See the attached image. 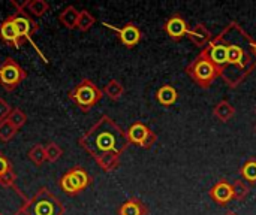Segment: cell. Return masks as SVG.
Returning a JSON list of instances; mask_svg holds the SVG:
<instances>
[{"mask_svg":"<svg viewBox=\"0 0 256 215\" xmlns=\"http://www.w3.org/2000/svg\"><path fill=\"white\" fill-rule=\"evenodd\" d=\"M24 211L27 215H63L64 213L62 202L45 189L33 196Z\"/></svg>","mask_w":256,"mask_h":215,"instance_id":"obj_5","label":"cell"},{"mask_svg":"<svg viewBox=\"0 0 256 215\" xmlns=\"http://www.w3.org/2000/svg\"><path fill=\"white\" fill-rule=\"evenodd\" d=\"M28 159H30V162H32L33 165H36V166L44 165V163L46 162L45 147H44V145H40V144H38V145L32 147V148H30V151H28Z\"/></svg>","mask_w":256,"mask_h":215,"instance_id":"obj_26","label":"cell"},{"mask_svg":"<svg viewBox=\"0 0 256 215\" xmlns=\"http://www.w3.org/2000/svg\"><path fill=\"white\" fill-rule=\"evenodd\" d=\"M148 210L138 198H130L118 208V215H147Z\"/></svg>","mask_w":256,"mask_h":215,"instance_id":"obj_16","label":"cell"},{"mask_svg":"<svg viewBox=\"0 0 256 215\" xmlns=\"http://www.w3.org/2000/svg\"><path fill=\"white\" fill-rule=\"evenodd\" d=\"M184 72L190 76V79L201 88H208L219 76V69L208 60L204 52H200L184 69Z\"/></svg>","mask_w":256,"mask_h":215,"instance_id":"obj_3","label":"cell"},{"mask_svg":"<svg viewBox=\"0 0 256 215\" xmlns=\"http://www.w3.org/2000/svg\"><path fill=\"white\" fill-rule=\"evenodd\" d=\"M0 215H3V214H2V213H0Z\"/></svg>","mask_w":256,"mask_h":215,"instance_id":"obj_35","label":"cell"},{"mask_svg":"<svg viewBox=\"0 0 256 215\" xmlns=\"http://www.w3.org/2000/svg\"><path fill=\"white\" fill-rule=\"evenodd\" d=\"M225 215H238V214H237V213H232V211H228Z\"/></svg>","mask_w":256,"mask_h":215,"instance_id":"obj_33","label":"cell"},{"mask_svg":"<svg viewBox=\"0 0 256 215\" xmlns=\"http://www.w3.org/2000/svg\"><path fill=\"white\" fill-rule=\"evenodd\" d=\"M201 52H204L207 57H208V60L219 69V72L222 73V70H224V67L226 66V48H225V45L214 36V39L201 51Z\"/></svg>","mask_w":256,"mask_h":215,"instance_id":"obj_10","label":"cell"},{"mask_svg":"<svg viewBox=\"0 0 256 215\" xmlns=\"http://www.w3.org/2000/svg\"><path fill=\"white\" fill-rule=\"evenodd\" d=\"M45 156H46V162H57L62 156H63V150L58 144L56 142H50L46 147H45Z\"/></svg>","mask_w":256,"mask_h":215,"instance_id":"obj_28","label":"cell"},{"mask_svg":"<svg viewBox=\"0 0 256 215\" xmlns=\"http://www.w3.org/2000/svg\"><path fill=\"white\" fill-rule=\"evenodd\" d=\"M78 15L80 10L75 6H66L60 13H58V21L62 22V25H64L66 28H76V21H78Z\"/></svg>","mask_w":256,"mask_h":215,"instance_id":"obj_20","label":"cell"},{"mask_svg":"<svg viewBox=\"0 0 256 215\" xmlns=\"http://www.w3.org/2000/svg\"><path fill=\"white\" fill-rule=\"evenodd\" d=\"M216 37L226 48V66L220 78L230 88H238L256 69L255 40L237 21H231Z\"/></svg>","mask_w":256,"mask_h":215,"instance_id":"obj_1","label":"cell"},{"mask_svg":"<svg viewBox=\"0 0 256 215\" xmlns=\"http://www.w3.org/2000/svg\"><path fill=\"white\" fill-rule=\"evenodd\" d=\"M102 97L104 91L90 79H82L74 90L69 91V99L74 100L82 112H88Z\"/></svg>","mask_w":256,"mask_h":215,"instance_id":"obj_4","label":"cell"},{"mask_svg":"<svg viewBox=\"0 0 256 215\" xmlns=\"http://www.w3.org/2000/svg\"><path fill=\"white\" fill-rule=\"evenodd\" d=\"M96 163H98V166L104 172H112L120 165V156L116 154V153H108V154H104V156L98 157L96 159Z\"/></svg>","mask_w":256,"mask_h":215,"instance_id":"obj_21","label":"cell"},{"mask_svg":"<svg viewBox=\"0 0 256 215\" xmlns=\"http://www.w3.org/2000/svg\"><path fill=\"white\" fill-rule=\"evenodd\" d=\"M156 97H158V102L160 105H164V106H172L177 102V99H178V93H177V90L172 85H168L166 84V85H162L158 90Z\"/></svg>","mask_w":256,"mask_h":215,"instance_id":"obj_19","label":"cell"},{"mask_svg":"<svg viewBox=\"0 0 256 215\" xmlns=\"http://www.w3.org/2000/svg\"><path fill=\"white\" fill-rule=\"evenodd\" d=\"M240 175L243 178V181L254 184L256 183V159L248 160L242 168H240Z\"/></svg>","mask_w":256,"mask_h":215,"instance_id":"obj_24","label":"cell"},{"mask_svg":"<svg viewBox=\"0 0 256 215\" xmlns=\"http://www.w3.org/2000/svg\"><path fill=\"white\" fill-rule=\"evenodd\" d=\"M255 112H256V109H255Z\"/></svg>","mask_w":256,"mask_h":215,"instance_id":"obj_36","label":"cell"},{"mask_svg":"<svg viewBox=\"0 0 256 215\" xmlns=\"http://www.w3.org/2000/svg\"><path fill=\"white\" fill-rule=\"evenodd\" d=\"M58 184H60V189L66 195L75 196V195H78V193H81L82 190L87 189V186L90 184V177H88V174L82 168L76 166V168L68 171L60 178Z\"/></svg>","mask_w":256,"mask_h":215,"instance_id":"obj_7","label":"cell"},{"mask_svg":"<svg viewBox=\"0 0 256 215\" xmlns=\"http://www.w3.org/2000/svg\"><path fill=\"white\" fill-rule=\"evenodd\" d=\"M188 37H189L190 42H192L196 48H200L201 51L214 39V36H213L212 31L206 27L204 22H200V24H196L194 28H189Z\"/></svg>","mask_w":256,"mask_h":215,"instance_id":"obj_15","label":"cell"},{"mask_svg":"<svg viewBox=\"0 0 256 215\" xmlns=\"http://www.w3.org/2000/svg\"><path fill=\"white\" fill-rule=\"evenodd\" d=\"M128 135V139L130 144L134 145H138V147H142L146 150L152 148L154 144H156V139L158 136L154 135V132L147 127L144 123H135L129 127V130L126 132Z\"/></svg>","mask_w":256,"mask_h":215,"instance_id":"obj_8","label":"cell"},{"mask_svg":"<svg viewBox=\"0 0 256 215\" xmlns=\"http://www.w3.org/2000/svg\"><path fill=\"white\" fill-rule=\"evenodd\" d=\"M104 94H105L110 100L117 102V100H120V99L124 96V87H123V84H122L120 81L111 79V81L104 87Z\"/></svg>","mask_w":256,"mask_h":215,"instance_id":"obj_22","label":"cell"},{"mask_svg":"<svg viewBox=\"0 0 256 215\" xmlns=\"http://www.w3.org/2000/svg\"><path fill=\"white\" fill-rule=\"evenodd\" d=\"M213 115L218 121L220 123H228L234 118L236 115V108L228 102V100H220L214 109H213Z\"/></svg>","mask_w":256,"mask_h":215,"instance_id":"obj_17","label":"cell"},{"mask_svg":"<svg viewBox=\"0 0 256 215\" xmlns=\"http://www.w3.org/2000/svg\"><path fill=\"white\" fill-rule=\"evenodd\" d=\"M16 129L8 121V120H4V121H2L0 123V139L3 141V142H9L15 135H16Z\"/></svg>","mask_w":256,"mask_h":215,"instance_id":"obj_29","label":"cell"},{"mask_svg":"<svg viewBox=\"0 0 256 215\" xmlns=\"http://www.w3.org/2000/svg\"><path fill=\"white\" fill-rule=\"evenodd\" d=\"M249 193H250V187H249V184L246 181L237 180V181L232 183V198H234V201L243 202V201H246Z\"/></svg>","mask_w":256,"mask_h":215,"instance_id":"obj_23","label":"cell"},{"mask_svg":"<svg viewBox=\"0 0 256 215\" xmlns=\"http://www.w3.org/2000/svg\"><path fill=\"white\" fill-rule=\"evenodd\" d=\"M166 34L174 40V42H178L182 40L183 37H188V33H189V27H188V22L184 21V18H182V15L176 13L172 15L164 25Z\"/></svg>","mask_w":256,"mask_h":215,"instance_id":"obj_12","label":"cell"},{"mask_svg":"<svg viewBox=\"0 0 256 215\" xmlns=\"http://www.w3.org/2000/svg\"><path fill=\"white\" fill-rule=\"evenodd\" d=\"M96 22V18L87 10V9H82L80 10V15H78V21H76V28L81 30V31H88Z\"/></svg>","mask_w":256,"mask_h":215,"instance_id":"obj_25","label":"cell"},{"mask_svg":"<svg viewBox=\"0 0 256 215\" xmlns=\"http://www.w3.org/2000/svg\"><path fill=\"white\" fill-rule=\"evenodd\" d=\"M10 106H9V103L4 100V99H2L0 97V123L2 121H4V120H8V117H9V114H10Z\"/></svg>","mask_w":256,"mask_h":215,"instance_id":"obj_30","label":"cell"},{"mask_svg":"<svg viewBox=\"0 0 256 215\" xmlns=\"http://www.w3.org/2000/svg\"><path fill=\"white\" fill-rule=\"evenodd\" d=\"M10 18L14 19V22H15V25H16V30H18V33H20V36L26 40H30L33 45H34V42L32 40V34L34 33V31H38V24L28 16V15H26L21 9H18L14 15H10ZM34 48H36V45H34Z\"/></svg>","mask_w":256,"mask_h":215,"instance_id":"obj_11","label":"cell"},{"mask_svg":"<svg viewBox=\"0 0 256 215\" xmlns=\"http://www.w3.org/2000/svg\"><path fill=\"white\" fill-rule=\"evenodd\" d=\"M9 171H10V163H9V160L0 153V178H2L3 175H6Z\"/></svg>","mask_w":256,"mask_h":215,"instance_id":"obj_31","label":"cell"},{"mask_svg":"<svg viewBox=\"0 0 256 215\" xmlns=\"http://www.w3.org/2000/svg\"><path fill=\"white\" fill-rule=\"evenodd\" d=\"M208 195L218 205L225 207L234 199L232 198V184H230L226 180H220L210 189Z\"/></svg>","mask_w":256,"mask_h":215,"instance_id":"obj_13","label":"cell"},{"mask_svg":"<svg viewBox=\"0 0 256 215\" xmlns=\"http://www.w3.org/2000/svg\"><path fill=\"white\" fill-rule=\"evenodd\" d=\"M14 180H15V175H14V172H12V171H9L6 175H3V177L0 178V184H2V186L9 187V186H12Z\"/></svg>","mask_w":256,"mask_h":215,"instance_id":"obj_32","label":"cell"},{"mask_svg":"<svg viewBox=\"0 0 256 215\" xmlns=\"http://www.w3.org/2000/svg\"><path fill=\"white\" fill-rule=\"evenodd\" d=\"M20 7L26 9L28 16H34V18L44 16L50 10V4L45 0H28V1L20 4Z\"/></svg>","mask_w":256,"mask_h":215,"instance_id":"obj_18","label":"cell"},{"mask_svg":"<svg viewBox=\"0 0 256 215\" xmlns=\"http://www.w3.org/2000/svg\"><path fill=\"white\" fill-rule=\"evenodd\" d=\"M0 39L9 45H14L15 48H20L24 43V39L20 36L16 25L14 22V19L9 16L6 18L2 24H0Z\"/></svg>","mask_w":256,"mask_h":215,"instance_id":"obj_14","label":"cell"},{"mask_svg":"<svg viewBox=\"0 0 256 215\" xmlns=\"http://www.w3.org/2000/svg\"><path fill=\"white\" fill-rule=\"evenodd\" d=\"M8 121H9L16 130H20V129L27 123V115H26V112H22L20 108H14V109L10 111L9 117H8Z\"/></svg>","mask_w":256,"mask_h":215,"instance_id":"obj_27","label":"cell"},{"mask_svg":"<svg viewBox=\"0 0 256 215\" xmlns=\"http://www.w3.org/2000/svg\"><path fill=\"white\" fill-rule=\"evenodd\" d=\"M129 144L126 132H123L122 127L108 115H102L100 120L80 138V145L94 160L108 153L122 156L128 150Z\"/></svg>","mask_w":256,"mask_h":215,"instance_id":"obj_2","label":"cell"},{"mask_svg":"<svg viewBox=\"0 0 256 215\" xmlns=\"http://www.w3.org/2000/svg\"><path fill=\"white\" fill-rule=\"evenodd\" d=\"M26 76H27L26 70L12 57H8L0 64V85L6 91L15 90L26 79Z\"/></svg>","mask_w":256,"mask_h":215,"instance_id":"obj_6","label":"cell"},{"mask_svg":"<svg viewBox=\"0 0 256 215\" xmlns=\"http://www.w3.org/2000/svg\"><path fill=\"white\" fill-rule=\"evenodd\" d=\"M104 25L108 27V28H111L112 31H116V33L118 34L120 42H122L126 48H134V46H136V45L140 43V40H141V30H140L138 25L134 24V22H128V24H124L123 27H114V25H111V24H108V22H104Z\"/></svg>","mask_w":256,"mask_h":215,"instance_id":"obj_9","label":"cell"},{"mask_svg":"<svg viewBox=\"0 0 256 215\" xmlns=\"http://www.w3.org/2000/svg\"><path fill=\"white\" fill-rule=\"evenodd\" d=\"M254 51H255V57H256V40H255V46H254Z\"/></svg>","mask_w":256,"mask_h":215,"instance_id":"obj_34","label":"cell"}]
</instances>
